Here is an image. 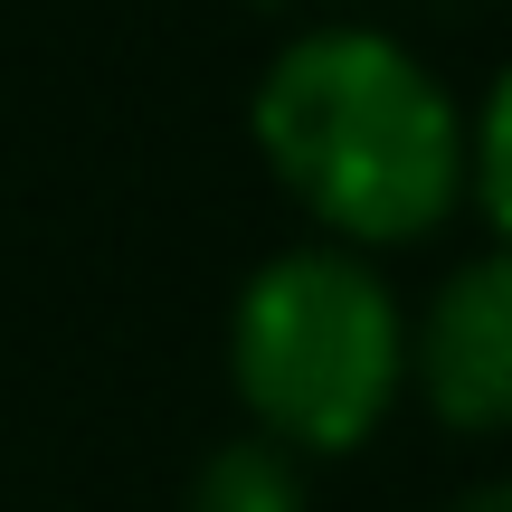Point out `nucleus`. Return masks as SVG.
<instances>
[{"label":"nucleus","mask_w":512,"mask_h":512,"mask_svg":"<svg viewBox=\"0 0 512 512\" xmlns=\"http://www.w3.org/2000/svg\"><path fill=\"white\" fill-rule=\"evenodd\" d=\"M446 512H512V475H484V484H465Z\"/></svg>","instance_id":"423d86ee"},{"label":"nucleus","mask_w":512,"mask_h":512,"mask_svg":"<svg viewBox=\"0 0 512 512\" xmlns=\"http://www.w3.org/2000/svg\"><path fill=\"white\" fill-rule=\"evenodd\" d=\"M465 200L494 219V247H512V67L465 114Z\"/></svg>","instance_id":"39448f33"},{"label":"nucleus","mask_w":512,"mask_h":512,"mask_svg":"<svg viewBox=\"0 0 512 512\" xmlns=\"http://www.w3.org/2000/svg\"><path fill=\"white\" fill-rule=\"evenodd\" d=\"M190 512H304V456H285L266 437L209 446L190 475Z\"/></svg>","instance_id":"20e7f679"},{"label":"nucleus","mask_w":512,"mask_h":512,"mask_svg":"<svg viewBox=\"0 0 512 512\" xmlns=\"http://www.w3.org/2000/svg\"><path fill=\"white\" fill-rule=\"evenodd\" d=\"M228 389L247 437L285 456H351L408 389V313L351 247H285L228 304Z\"/></svg>","instance_id":"f03ea898"},{"label":"nucleus","mask_w":512,"mask_h":512,"mask_svg":"<svg viewBox=\"0 0 512 512\" xmlns=\"http://www.w3.org/2000/svg\"><path fill=\"white\" fill-rule=\"evenodd\" d=\"M408 389L456 437L512 427V247H484L408 323Z\"/></svg>","instance_id":"7ed1b4c3"},{"label":"nucleus","mask_w":512,"mask_h":512,"mask_svg":"<svg viewBox=\"0 0 512 512\" xmlns=\"http://www.w3.org/2000/svg\"><path fill=\"white\" fill-rule=\"evenodd\" d=\"M256 152L323 247H418L465 200V114L389 29H304L256 76Z\"/></svg>","instance_id":"f257e3e1"}]
</instances>
